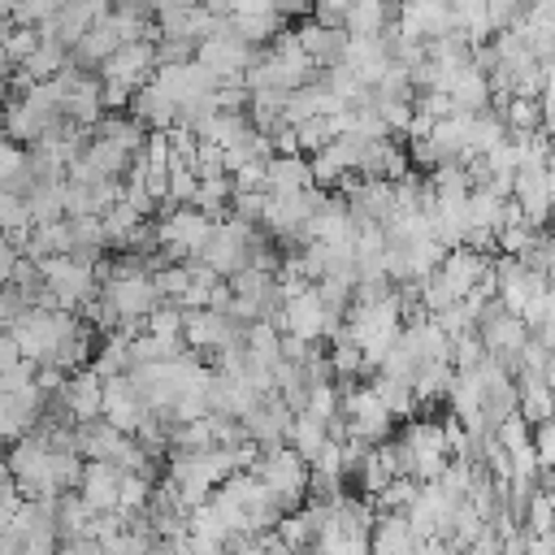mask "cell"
Here are the masks:
<instances>
[{
    "label": "cell",
    "mask_w": 555,
    "mask_h": 555,
    "mask_svg": "<svg viewBox=\"0 0 555 555\" xmlns=\"http://www.w3.org/2000/svg\"><path fill=\"white\" fill-rule=\"evenodd\" d=\"M100 416H104V425H113V429H117V434H126V438L143 425L147 408L139 403V395H134V386L126 382V373L104 382V408H100Z\"/></svg>",
    "instance_id": "9"
},
{
    "label": "cell",
    "mask_w": 555,
    "mask_h": 555,
    "mask_svg": "<svg viewBox=\"0 0 555 555\" xmlns=\"http://www.w3.org/2000/svg\"><path fill=\"white\" fill-rule=\"evenodd\" d=\"M490 269V260L486 256H477V251H468V247H451L447 256H442V264L434 269L438 278H442V286L455 295V304L477 286V278Z\"/></svg>",
    "instance_id": "13"
},
{
    "label": "cell",
    "mask_w": 555,
    "mask_h": 555,
    "mask_svg": "<svg viewBox=\"0 0 555 555\" xmlns=\"http://www.w3.org/2000/svg\"><path fill=\"white\" fill-rule=\"evenodd\" d=\"M251 56H256V52H251L243 39H234V35H217V39L195 43V56H191V61H199L212 78H221V74H238V69H247Z\"/></svg>",
    "instance_id": "11"
},
{
    "label": "cell",
    "mask_w": 555,
    "mask_h": 555,
    "mask_svg": "<svg viewBox=\"0 0 555 555\" xmlns=\"http://www.w3.org/2000/svg\"><path fill=\"white\" fill-rule=\"evenodd\" d=\"M499 212H503V199H494L490 191H468V199H464V221H468V230L499 234Z\"/></svg>",
    "instance_id": "25"
},
{
    "label": "cell",
    "mask_w": 555,
    "mask_h": 555,
    "mask_svg": "<svg viewBox=\"0 0 555 555\" xmlns=\"http://www.w3.org/2000/svg\"><path fill=\"white\" fill-rule=\"evenodd\" d=\"M22 312H26V299H22L13 286H0V330H4V334L13 330V321H17Z\"/></svg>",
    "instance_id": "38"
},
{
    "label": "cell",
    "mask_w": 555,
    "mask_h": 555,
    "mask_svg": "<svg viewBox=\"0 0 555 555\" xmlns=\"http://www.w3.org/2000/svg\"><path fill=\"white\" fill-rule=\"evenodd\" d=\"M26 212H30V230L35 225H52L65 221V178L61 182H43L26 195Z\"/></svg>",
    "instance_id": "22"
},
{
    "label": "cell",
    "mask_w": 555,
    "mask_h": 555,
    "mask_svg": "<svg viewBox=\"0 0 555 555\" xmlns=\"http://www.w3.org/2000/svg\"><path fill=\"white\" fill-rule=\"evenodd\" d=\"M251 251H256V234H251V225L225 217V221H212L208 243H204V251H199V264L212 269L217 278H221V273L234 278L238 269L251 264Z\"/></svg>",
    "instance_id": "5"
},
{
    "label": "cell",
    "mask_w": 555,
    "mask_h": 555,
    "mask_svg": "<svg viewBox=\"0 0 555 555\" xmlns=\"http://www.w3.org/2000/svg\"><path fill=\"white\" fill-rule=\"evenodd\" d=\"M291 408L278 399V395H264L238 425H243V434H247V442H256V447H282L286 442V429H291Z\"/></svg>",
    "instance_id": "7"
},
{
    "label": "cell",
    "mask_w": 555,
    "mask_h": 555,
    "mask_svg": "<svg viewBox=\"0 0 555 555\" xmlns=\"http://www.w3.org/2000/svg\"><path fill=\"white\" fill-rule=\"evenodd\" d=\"M503 139H507V126H503V117H499L494 108L473 113V117H468V134H464V160H481V156L494 152ZM464 160H460V165H464Z\"/></svg>",
    "instance_id": "16"
},
{
    "label": "cell",
    "mask_w": 555,
    "mask_h": 555,
    "mask_svg": "<svg viewBox=\"0 0 555 555\" xmlns=\"http://www.w3.org/2000/svg\"><path fill=\"white\" fill-rule=\"evenodd\" d=\"M312 191L308 156H269L264 160V195H299Z\"/></svg>",
    "instance_id": "14"
},
{
    "label": "cell",
    "mask_w": 555,
    "mask_h": 555,
    "mask_svg": "<svg viewBox=\"0 0 555 555\" xmlns=\"http://www.w3.org/2000/svg\"><path fill=\"white\" fill-rule=\"evenodd\" d=\"M48 477H52V490L56 494H69V486H78V477H82L78 451H52L48 455Z\"/></svg>",
    "instance_id": "32"
},
{
    "label": "cell",
    "mask_w": 555,
    "mask_h": 555,
    "mask_svg": "<svg viewBox=\"0 0 555 555\" xmlns=\"http://www.w3.org/2000/svg\"><path fill=\"white\" fill-rule=\"evenodd\" d=\"M74 325H78V317H74V312H43V308H26V312L13 321L9 338H13V347H17V356H22V360H30V364H48L52 347H56Z\"/></svg>",
    "instance_id": "3"
},
{
    "label": "cell",
    "mask_w": 555,
    "mask_h": 555,
    "mask_svg": "<svg viewBox=\"0 0 555 555\" xmlns=\"http://www.w3.org/2000/svg\"><path fill=\"white\" fill-rule=\"evenodd\" d=\"M22 173H26V147H17L0 134V191L22 199Z\"/></svg>",
    "instance_id": "27"
},
{
    "label": "cell",
    "mask_w": 555,
    "mask_h": 555,
    "mask_svg": "<svg viewBox=\"0 0 555 555\" xmlns=\"http://www.w3.org/2000/svg\"><path fill=\"white\" fill-rule=\"evenodd\" d=\"M308 22H317V26H325V30H343V22H347V4H317Z\"/></svg>",
    "instance_id": "39"
},
{
    "label": "cell",
    "mask_w": 555,
    "mask_h": 555,
    "mask_svg": "<svg viewBox=\"0 0 555 555\" xmlns=\"http://www.w3.org/2000/svg\"><path fill=\"white\" fill-rule=\"evenodd\" d=\"M408 546H416V538H412L403 512H377L369 525V555H399Z\"/></svg>",
    "instance_id": "15"
},
{
    "label": "cell",
    "mask_w": 555,
    "mask_h": 555,
    "mask_svg": "<svg viewBox=\"0 0 555 555\" xmlns=\"http://www.w3.org/2000/svg\"><path fill=\"white\" fill-rule=\"evenodd\" d=\"M512 199L520 204L525 221L533 230L546 225V208H551V169H520L512 173Z\"/></svg>",
    "instance_id": "10"
},
{
    "label": "cell",
    "mask_w": 555,
    "mask_h": 555,
    "mask_svg": "<svg viewBox=\"0 0 555 555\" xmlns=\"http://www.w3.org/2000/svg\"><path fill=\"white\" fill-rule=\"evenodd\" d=\"M251 477L260 481V490L269 494V503L286 516L304 503L308 494V464L291 451V447H264L260 460L251 464Z\"/></svg>",
    "instance_id": "1"
},
{
    "label": "cell",
    "mask_w": 555,
    "mask_h": 555,
    "mask_svg": "<svg viewBox=\"0 0 555 555\" xmlns=\"http://www.w3.org/2000/svg\"><path fill=\"white\" fill-rule=\"evenodd\" d=\"M87 369H91L95 377H104V382H108V377H121V373L130 369V360H126V343H121L117 334H113V338H104V347L91 356V364H87Z\"/></svg>",
    "instance_id": "30"
},
{
    "label": "cell",
    "mask_w": 555,
    "mask_h": 555,
    "mask_svg": "<svg viewBox=\"0 0 555 555\" xmlns=\"http://www.w3.org/2000/svg\"><path fill=\"white\" fill-rule=\"evenodd\" d=\"M17 247L9 243V238H0V286H9V278H13V269H17Z\"/></svg>",
    "instance_id": "40"
},
{
    "label": "cell",
    "mask_w": 555,
    "mask_h": 555,
    "mask_svg": "<svg viewBox=\"0 0 555 555\" xmlns=\"http://www.w3.org/2000/svg\"><path fill=\"white\" fill-rule=\"evenodd\" d=\"M61 408H65L69 421H78V425L100 421V408H104V377H95L91 369L69 373L65 386H61Z\"/></svg>",
    "instance_id": "8"
},
{
    "label": "cell",
    "mask_w": 555,
    "mask_h": 555,
    "mask_svg": "<svg viewBox=\"0 0 555 555\" xmlns=\"http://www.w3.org/2000/svg\"><path fill=\"white\" fill-rule=\"evenodd\" d=\"M286 442H291V451H295L304 464H312L317 451L330 442V438H325V421H317V416H308V412H295V416H291V429H286Z\"/></svg>",
    "instance_id": "23"
},
{
    "label": "cell",
    "mask_w": 555,
    "mask_h": 555,
    "mask_svg": "<svg viewBox=\"0 0 555 555\" xmlns=\"http://www.w3.org/2000/svg\"><path fill=\"white\" fill-rule=\"evenodd\" d=\"M369 395H373V399H377V403L390 412V421L416 408V399H412V386H408V382H395V377H382V373L369 382Z\"/></svg>",
    "instance_id": "26"
},
{
    "label": "cell",
    "mask_w": 555,
    "mask_h": 555,
    "mask_svg": "<svg viewBox=\"0 0 555 555\" xmlns=\"http://www.w3.org/2000/svg\"><path fill=\"white\" fill-rule=\"evenodd\" d=\"M35 269H39L43 291L52 295V308H56V312H69V308H78V304H91L95 291H100L95 269L82 264V260H74V256H48V260H39Z\"/></svg>",
    "instance_id": "2"
},
{
    "label": "cell",
    "mask_w": 555,
    "mask_h": 555,
    "mask_svg": "<svg viewBox=\"0 0 555 555\" xmlns=\"http://www.w3.org/2000/svg\"><path fill=\"white\" fill-rule=\"evenodd\" d=\"M416 486H421V481H412V477H390V481L373 494V512H408L412 499H416Z\"/></svg>",
    "instance_id": "28"
},
{
    "label": "cell",
    "mask_w": 555,
    "mask_h": 555,
    "mask_svg": "<svg viewBox=\"0 0 555 555\" xmlns=\"http://www.w3.org/2000/svg\"><path fill=\"white\" fill-rule=\"evenodd\" d=\"M91 130H95V139L113 143V147H117V152H126V156H139V152H143V143H147V130H143L139 121H130V117H117V113H104Z\"/></svg>",
    "instance_id": "18"
},
{
    "label": "cell",
    "mask_w": 555,
    "mask_h": 555,
    "mask_svg": "<svg viewBox=\"0 0 555 555\" xmlns=\"http://www.w3.org/2000/svg\"><path fill=\"white\" fill-rule=\"evenodd\" d=\"M182 555H230L221 542H195V538H186L182 542Z\"/></svg>",
    "instance_id": "43"
},
{
    "label": "cell",
    "mask_w": 555,
    "mask_h": 555,
    "mask_svg": "<svg viewBox=\"0 0 555 555\" xmlns=\"http://www.w3.org/2000/svg\"><path fill=\"white\" fill-rule=\"evenodd\" d=\"M91 520H95V512L78 494H61L56 499V538H65V542H91Z\"/></svg>",
    "instance_id": "20"
},
{
    "label": "cell",
    "mask_w": 555,
    "mask_h": 555,
    "mask_svg": "<svg viewBox=\"0 0 555 555\" xmlns=\"http://www.w3.org/2000/svg\"><path fill=\"white\" fill-rule=\"evenodd\" d=\"M447 100H451V113H481L486 104H490V87H486V74L481 69H460V78L451 82V91H447Z\"/></svg>",
    "instance_id": "21"
},
{
    "label": "cell",
    "mask_w": 555,
    "mask_h": 555,
    "mask_svg": "<svg viewBox=\"0 0 555 555\" xmlns=\"http://www.w3.org/2000/svg\"><path fill=\"white\" fill-rule=\"evenodd\" d=\"M360 486L369 490V499L390 481V477H399V460H395V442H377V447H369L364 451V460H360Z\"/></svg>",
    "instance_id": "19"
},
{
    "label": "cell",
    "mask_w": 555,
    "mask_h": 555,
    "mask_svg": "<svg viewBox=\"0 0 555 555\" xmlns=\"http://www.w3.org/2000/svg\"><path fill=\"white\" fill-rule=\"evenodd\" d=\"M208 230H212V221L204 212H195V208H169L160 217V225H156V251L165 260H173V264H195L199 251H204V243H208Z\"/></svg>",
    "instance_id": "4"
},
{
    "label": "cell",
    "mask_w": 555,
    "mask_h": 555,
    "mask_svg": "<svg viewBox=\"0 0 555 555\" xmlns=\"http://www.w3.org/2000/svg\"><path fill=\"white\" fill-rule=\"evenodd\" d=\"M481 360H486V347H481V338L473 330L451 338V373H473Z\"/></svg>",
    "instance_id": "33"
},
{
    "label": "cell",
    "mask_w": 555,
    "mask_h": 555,
    "mask_svg": "<svg viewBox=\"0 0 555 555\" xmlns=\"http://www.w3.org/2000/svg\"><path fill=\"white\" fill-rule=\"evenodd\" d=\"M152 48H156V43H147V39L121 43L108 61H100V82H121V87L139 91V87L152 78V69H156V52H152Z\"/></svg>",
    "instance_id": "6"
},
{
    "label": "cell",
    "mask_w": 555,
    "mask_h": 555,
    "mask_svg": "<svg viewBox=\"0 0 555 555\" xmlns=\"http://www.w3.org/2000/svg\"><path fill=\"white\" fill-rule=\"evenodd\" d=\"M525 555H555L551 533H525Z\"/></svg>",
    "instance_id": "42"
},
{
    "label": "cell",
    "mask_w": 555,
    "mask_h": 555,
    "mask_svg": "<svg viewBox=\"0 0 555 555\" xmlns=\"http://www.w3.org/2000/svg\"><path fill=\"white\" fill-rule=\"evenodd\" d=\"M117 481L121 473L104 460H87L82 464V477H78V499L100 516V512H117Z\"/></svg>",
    "instance_id": "12"
},
{
    "label": "cell",
    "mask_w": 555,
    "mask_h": 555,
    "mask_svg": "<svg viewBox=\"0 0 555 555\" xmlns=\"http://www.w3.org/2000/svg\"><path fill=\"white\" fill-rule=\"evenodd\" d=\"M143 330H147L152 338H160V343H182V308H173V304H156V308L147 312Z\"/></svg>",
    "instance_id": "29"
},
{
    "label": "cell",
    "mask_w": 555,
    "mask_h": 555,
    "mask_svg": "<svg viewBox=\"0 0 555 555\" xmlns=\"http://www.w3.org/2000/svg\"><path fill=\"white\" fill-rule=\"evenodd\" d=\"M13 512H17V507H4V503H0V533L9 529V520H13Z\"/></svg>",
    "instance_id": "45"
},
{
    "label": "cell",
    "mask_w": 555,
    "mask_h": 555,
    "mask_svg": "<svg viewBox=\"0 0 555 555\" xmlns=\"http://www.w3.org/2000/svg\"><path fill=\"white\" fill-rule=\"evenodd\" d=\"M35 386H39L43 395H61V386H65V373H56V369H48V364H43V369L35 373Z\"/></svg>",
    "instance_id": "41"
},
{
    "label": "cell",
    "mask_w": 555,
    "mask_h": 555,
    "mask_svg": "<svg viewBox=\"0 0 555 555\" xmlns=\"http://www.w3.org/2000/svg\"><path fill=\"white\" fill-rule=\"evenodd\" d=\"M529 447H533V460H538V468L546 473V468H551V460H555V425H551V421L533 425V429H529Z\"/></svg>",
    "instance_id": "36"
},
{
    "label": "cell",
    "mask_w": 555,
    "mask_h": 555,
    "mask_svg": "<svg viewBox=\"0 0 555 555\" xmlns=\"http://www.w3.org/2000/svg\"><path fill=\"white\" fill-rule=\"evenodd\" d=\"M126 447V434H117L113 425H104V421H91V425H78L74 429V451H78V460L87 455V460H104V464H113V455Z\"/></svg>",
    "instance_id": "17"
},
{
    "label": "cell",
    "mask_w": 555,
    "mask_h": 555,
    "mask_svg": "<svg viewBox=\"0 0 555 555\" xmlns=\"http://www.w3.org/2000/svg\"><path fill=\"white\" fill-rule=\"evenodd\" d=\"M304 412H308V416H317V421H334V416H338V390H334L330 382L312 386V390H308Z\"/></svg>",
    "instance_id": "35"
},
{
    "label": "cell",
    "mask_w": 555,
    "mask_h": 555,
    "mask_svg": "<svg viewBox=\"0 0 555 555\" xmlns=\"http://www.w3.org/2000/svg\"><path fill=\"white\" fill-rule=\"evenodd\" d=\"M30 382H35V364H30V360H17V364L0 369V395H17V390H26Z\"/></svg>",
    "instance_id": "37"
},
{
    "label": "cell",
    "mask_w": 555,
    "mask_h": 555,
    "mask_svg": "<svg viewBox=\"0 0 555 555\" xmlns=\"http://www.w3.org/2000/svg\"><path fill=\"white\" fill-rule=\"evenodd\" d=\"M325 364H330V373H343V377H351V373H360V369H364V360H360L356 343H351L343 330L334 334V347H330V360H325Z\"/></svg>",
    "instance_id": "34"
},
{
    "label": "cell",
    "mask_w": 555,
    "mask_h": 555,
    "mask_svg": "<svg viewBox=\"0 0 555 555\" xmlns=\"http://www.w3.org/2000/svg\"><path fill=\"white\" fill-rule=\"evenodd\" d=\"M35 48H39V30H30V26H4L0 30V52L9 65H22Z\"/></svg>",
    "instance_id": "31"
},
{
    "label": "cell",
    "mask_w": 555,
    "mask_h": 555,
    "mask_svg": "<svg viewBox=\"0 0 555 555\" xmlns=\"http://www.w3.org/2000/svg\"><path fill=\"white\" fill-rule=\"evenodd\" d=\"M22 356H17V347H13V338L0 330V369H9V364H17Z\"/></svg>",
    "instance_id": "44"
},
{
    "label": "cell",
    "mask_w": 555,
    "mask_h": 555,
    "mask_svg": "<svg viewBox=\"0 0 555 555\" xmlns=\"http://www.w3.org/2000/svg\"><path fill=\"white\" fill-rule=\"evenodd\" d=\"M386 22H395V9H390V4H373V0H364V4H347V22H343V30L356 35V39H369V35H382Z\"/></svg>",
    "instance_id": "24"
}]
</instances>
